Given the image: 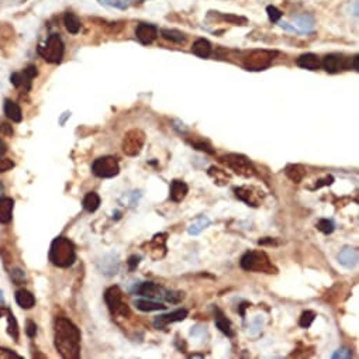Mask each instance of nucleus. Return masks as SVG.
Masks as SVG:
<instances>
[{
  "label": "nucleus",
  "mask_w": 359,
  "mask_h": 359,
  "mask_svg": "<svg viewBox=\"0 0 359 359\" xmlns=\"http://www.w3.org/2000/svg\"><path fill=\"white\" fill-rule=\"evenodd\" d=\"M55 348L65 359L80 357V331L74 322L60 317L55 320Z\"/></svg>",
  "instance_id": "1"
},
{
  "label": "nucleus",
  "mask_w": 359,
  "mask_h": 359,
  "mask_svg": "<svg viewBox=\"0 0 359 359\" xmlns=\"http://www.w3.org/2000/svg\"><path fill=\"white\" fill-rule=\"evenodd\" d=\"M51 263L58 268H69L76 260L75 245L65 237H58L52 241L48 254Z\"/></svg>",
  "instance_id": "2"
},
{
  "label": "nucleus",
  "mask_w": 359,
  "mask_h": 359,
  "mask_svg": "<svg viewBox=\"0 0 359 359\" xmlns=\"http://www.w3.org/2000/svg\"><path fill=\"white\" fill-rule=\"evenodd\" d=\"M241 268L252 272L276 273V268L263 251H248L241 258Z\"/></svg>",
  "instance_id": "3"
},
{
  "label": "nucleus",
  "mask_w": 359,
  "mask_h": 359,
  "mask_svg": "<svg viewBox=\"0 0 359 359\" xmlns=\"http://www.w3.org/2000/svg\"><path fill=\"white\" fill-rule=\"evenodd\" d=\"M38 54L50 63H60L65 54V45L60 34H51L45 45L38 47Z\"/></svg>",
  "instance_id": "4"
},
{
  "label": "nucleus",
  "mask_w": 359,
  "mask_h": 359,
  "mask_svg": "<svg viewBox=\"0 0 359 359\" xmlns=\"http://www.w3.org/2000/svg\"><path fill=\"white\" fill-rule=\"evenodd\" d=\"M278 55L276 51L269 50H255L249 52L245 60H244V66L248 71H263L271 66V63Z\"/></svg>",
  "instance_id": "5"
},
{
  "label": "nucleus",
  "mask_w": 359,
  "mask_h": 359,
  "mask_svg": "<svg viewBox=\"0 0 359 359\" xmlns=\"http://www.w3.org/2000/svg\"><path fill=\"white\" fill-rule=\"evenodd\" d=\"M104 300H106V304L110 310L113 316L116 317H125L128 314V307L127 304L124 303L123 300V292L120 290L119 286H112L106 290L104 293Z\"/></svg>",
  "instance_id": "6"
},
{
  "label": "nucleus",
  "mask_w": 359,
  "mask_h": 359,
  "mask_svg": "<svg viewBox=\"0 0 359 359\" xmlns=\"http://www.w3.org/2000/svg\"><path fill=\"white\" fill-rule=\"evenodd\" d=\"M92 172L98 178H104V179L114 178L120 172V165H119V161L112 155L100 157L92 163Z\"/></svg>",
  "instance_id": "7"
},
{
  "label": "nucleus",
  "mask_w": 359,
  "mask_h": 359,
  "mask_svg": "<svg viewBox=\"0 0 359 359\" xmlns=\"http://www.w3.org/2000/svg\"><path fill=\"white\" fill-rule=\"evenodd\" d=\"M221 161L230 168L233 169L237 175L239 176H244V178H251V176H255L257 171L254 168V165L251 163V161L245 158L244 155H237V154H230L227 157H223Z\"/></svg>",
  "instance_id": "8"
},
{
  "label": "nucleus",
  "mask_w": 359,
  "mask_h": 359,
  "mask_svg": "<svg viewBox=\"0 0 359 359\" xmlns=\"http://www.w3.org/2000/svg\"><path fill=\"white\" fill-rule=\"evenodd\" d=\"M145 144V133L142 130H130L123 140V151L128 157H136Z\"/></svg>",
  "instance_id": "9"
},
{
  "label": "nucleus",
  "mask_w": 359,
  "mask_h": 359,
  "mask_svg": "<svg viewBox=\"0 0 359 359\" xmlns=\"http://www.w3.org/2000/svg\"><path fill=\"white\" fill-rule=\"evenodd\" d=\"M38 75V69L36 65H28L24 71L21 72H14L10 76V82L16 87H24V90L31 89V82Z\"/></svg>",
  "instance_id": "10"
},
{
  "label": "nucleus",
  "mask_w": 359,
  "mask_h": 359,
  "mask_svg": "<svg viewBox=\"0 0 359 359\" xmlns=\"http://www.w3.org/2000/svg\"><path fill=\"white\" fill-rule=\"evenodd\" d=\"M322 68L328 74H337L339 71H344V69L349 68V65H348L347 60L342 55H339V54H330V55H327L324 58Z\"/></svg>",
  "instance_id": "11"
},
{
  "label": "nucleus",
  "mask_w": 359,
  "mask_h": 359,
  "mask_svg": "<svg viewBox=\"0 0 359 359\" xmlns=\"http://www.w3.org/2000/svg\"><path fill=\"white\" fill-rule=\"evenodd\" d=\"M136 36L140 40L141 44L148 45L151 42H154L157 40V37H158V28L154 24L141 23V24H138V27H137Z\"/></svg>",
  "instance_id": "12"
},
{
  "label": "nucleus",
  "mask_w": 359,
  "mask_h": 359,
  "mask_svg": "<svg viewBox=\"0 0 359 359\" xmlns=\"http://www.w3.org/2000/svg\"><path fill=\"white\" fill-rule=\"evenodd\" d=\"M186 317H187V310L185 309L175 310L172 313L158 316V317L154 320V325H155V328H163L165 325H168V324H171V322L183 321Z\"/></svg>",
  "instance_id": "13"
},
{
  "label": "nucleus",
  "mask_w": 359,
  "mask_h": 359,
  "mask_svg": "<svg viewBox=\"0 0 359 359\" xmlns=\"http://www.w3.org/2000/svg\"><path fill=\"white\" fill-rule=\"evenodd\" d=\"M138 295L140 296H145V298L151 299H160L163 298L165 295V290L162 289L161 286L155 285L152 282H145L138 287Z\"/></svg>",
  "instance_id": "14"
},
{
  "label": "nucleus",
  "mask_w": 359,
  "mask_h": 359,
  "mask_svg": "<svg viewBox=\"0 0 359 359\" xmlns=\"http://www.w3.org/2000/svg\"><path fill=\"white\" fill-rule=\"evenodd\" d=\"M14 200L12 198H0V223L9 224L12 221Z\"/></svg>",
  "instance_id": "15"
},
{
  "label": "nucleus",
  "mask_w": 359,
  "mask_h": 359,
  "mask_svg": "<svg viewBox=\"0 0 359 359\" xmlns=\"http://www.w3.org/2000/svg\"><path fill=\"white\" fill-rule=\"evenodd\" d=\"M3 109H4V114L7 116V119H10L14 123H20L23 120V112H21L20 106L17 103H14L13 100H4Z\"/></svg>",
  "instance_id": "16"
},
{
  "label": "nucleus",
  "mask_w": 359,
  "mask_h": 359,
  "mask_svg": "<svg viewBox=\"0 0 359 359\" xmlns=\"http://www.w3.org/2000/svg\"><path fill=\"white\" fill-rule=\"evenodd\" d=\"M187 192H189V187H187V185H186L185 182H182V180H174V182L171 183L169 198H171V200L175 201V203H179V201H182V200L186 198Z\"/></svg>",
  "instance_id": "17"
},
{
  "label": "nucleus",
  "mask_w": 359,
  "mask_h": 359,
  "mask_svg": "<svg viewBox=\"0 0 359 359\" xmlns=\"http://www.w3.org/2000/svg\"><path fill=\"white\" fill-rule=\"evenodd\" d=\"M298 65L300 68H304L309 71H316L320 68L321 62L319 60V57L314 54H303L298 58Z\"/></svg>",
  "instance_id": "18"
},
{
  "label": "nucleus",
  "mask_w": 359,
  "mask_h": 359,
  "mask_svg": "<svg viewBox=\"0 0 359 359\" xmlns=\"http://www.w3.org/2000/svg\"><path fill=\"white\" fill-rule=\"evenodd\" d=\"M16 301L21 309H33L36 306V298L24 289L16 292Z\"/></svg>",
  "instance_id": "19"
},
{
  "label": "nucleus",
  "mask_w": 359,
  "mask_h": 359,
  "mask_svg": "<svg viewBox=\"0 0 359 359\" xmlns=\"http://www.w3.org/2000/svg\"><path fill=\"white\" fill-rule=\"evenodd\" d=\"M192 52L195 55H198L200 58H207L211 54V44L210 41H207L206 38H199L195 41L193 47H192Z\"/></svg>",
  "instance_id": "20"
},
{
  "label": "nucleus",
  "mask_w": 359,
  "mask_h": 359,
  "mask_svg": "<svg viewBox=\"0 0 359 359\" xmlns=\"http://www.w3.org/2000/svg\"><path fill=\"white\" fill-rule=\"evenodd\" d=\"M338 259H339V263H341V265H344V266H347V268H352V266H355L357 262H358V251H357V249H352V248H345V249L339 254Z\"/></svg>",
  "instance_id": "21"
},
{
  "label": "nucleus",
  "mask_w": 359,
  "mask_h": 359,
  "mask_svg": "<svg viewBox=\"0 0 359 359\" xmlns=\"http://www.w3.org/2000/svg\"><path fill=\"white\" fill-rule=\"evenodd\" d=\"M63 25H65V28H66V31L68 33H71V34H78L79 31H80V20L78 19V16H75L74 13L68 12L65 13V16H63Z\"/></svg>",
  "instance_id": "22"
},
{
  "label": "nucleus",
  "mask_w": 359,
  "mask_h": 359,
  "mask_svg": "<svg viewBox=\"0 0 359 359\" xmlns=\"http://www.w3.org/2000/svg\"><path fill=\"white\" fill-rule=\"evenodd\" d=\"M285 174L295 183H300L306 176V169L301 165H289V166H286Z\"/></svg>",
  "instance_id": "23"
},
{
  "label": "nucleus",
  "mask_w": 359,
  "mask_h": 359,
  "mask_svg": "<svg viewBox=\"0 0 359 359\" xmlns=\"http://www.w3.org/2000/svg\"><path fill=\"white\" fill-rule=\"evenodd\" d=\"M293 21L300 28V31H303V33H309V31H311L314 28V20H313V17L309 16V14L296 16V17H293Z\"/></svg>",
  "instance_id": "24"
},
{
  "label": "nucleus",
  "mask_w": 359,
  "mask_h": 359,
  "mask_svg": "<svg viewBox=\"0 0 359 359\" xmlns=\"http://www.w3.org/2000/svg\"><path fill=\"white\" fill-rule=\"evenodd\" d=\"M236 192V196L238 199H241L242 201H245L248 206H258V199L254 198V193L251 189L248 187H237L234 189Z\"/></svg>",
  "instance_id": "25"
},
{
  "label": "nucleus",
  "mask_w": 359,
  "mask_h": 359,
  "mask_svg": "<svg viewBox=\"0 0 359 359\" xmlns=\"http://www.w3.org/2000/svg\"><path fill=\"white\" fill-rule=\"evenodd\" d=\"M100 206V196L95 192L87 193L85 199H83V209L89 213H93L99 209Z\"/></svg>",
  "instance_id": "26"
},
{
  "label": "nucleus",
  "mask_w": 359,
  "mask_h": 359,
  "mask_svg": "<svg viewBox=\"0 0 359 359\" xmlns=\"http://www.w3.org/2000/svg\"><path fill=\"white\" fill-rule=\"evenodd\" d=\"M209 225H210V220H209L207 217L201 216V217H199L198 220H195L193 223L189 225L187 233L192 234V236H198L199 233H201V231H203L206 227H209Z\"/></svg>",
  "instance_id": "27"
},
{
  "label": "nucleus",
  "mask_w": 359,
  "mask_h": 359,
  "mask_svg": "<svg viewBox=\"0 0 359 359\" xmlns=\"http://www.w3.org/2000/svg\"><path fill=\"white\" fill-rule=\"evenodd\" d=\"M6 317H7V333L14 341H19V324L10 309H7L6 311Z\"/></svg>",
  "instance_id": "28"
},
{
  "label": "nucleus",
  "mask_w": 359,
  "mask_h": 359,
  "mask_svg": "<svg viewBox=\"0 0 359 359\" xmlns=\"http://www.w3.org/2000/svg\"><path fill=\"white\" fill-rule=\"evenodd\" d=\"M136 307L141 311H158V310H165L166 306L162 303L151 301V300H136Z\"/></svg>",
  "instance_id": "29"
},
{
  "label": "nucleus",
  "mask_w": 359,
  "mask_h": 359,
  "mask_svg": "<svg viewBox=\"0 0 359 359\" xmlns=\"http://www.w3.org/2000/svg\"><path fill=\"white\" fill-rule=\"evenodd\" d=\"M161 36L165 40L176 42V44H183L186 41L185 34L180 33V31H178V30H168V28H165V30H161Z\"/></svg>",
  "instance_id": "30"
},
{
  "label": "nucleus",
  "mask_w": 359,
  "mask_h": 359,
  "mask_svg": "<svg viewBox=\"0 0 359 359\" xmlns=\"http://www.w3.org/2000/svg\"><path fill=\"white\" fill-rule=\"evenodd\" d=\"M216 325L219 327V330L224 333L225 335H228V337H233L234 333H233V330H231V324L230 321L227 320V319H224L223 316H219L217 319H216Z\"/></svg>",
  "instance_id": "31"
},
{
  "label": "nucleus",
  "mask_w": 359,
  "mask_h": 359,
  "mask_svg": "<svg viewBox=\"0 0 359 359\" xmlns=\"http://www.w3.org/2000/svg\"><path fill=\"white\" fill-rule=\"evenodd\" d=\"M314 320H316V313H314V311H310V310H306V311L301 313L300 320H299V324H300V327H303V328H309Z\"/></svg>",
  "instance_id": "32"
},
{
  "label": "nucleus",
  "mask_w": 359,
  "mask_h": 359,
  "mask_svg": "<svg viewBox=\"0 0 359 359\" xmlns=\"http://www.w3.org/2000/svg\"><path fill=\"white\" fill-rule=\"evenodd\" d=\"M163 298H165V300H166L168 303L176 304V303H179L180 300H183L185 295H183V292H165Z\"/></svg>",
  "instance_id": "33"
},
{
  "label": "nucleus",
  "mask_w": 359,
  "mask_h": 359,
  "mask_svg": "<svg viewBox=\"0 0 359 359\" xmlns=\"http://www.w3.org/2000/svg\"><path fill=\"white\" fill-rule=\"evenodd\" d=\"M317 228L324 233V234H331L333 231H334V223L331 221V220H327V219H322L319 221L317 224Z\"/></svg>",
  "instance_id": "34"
},
{
  "label": "nucleus",
  "mask_w": 359,
  "mask_h": 359,
  "mask_svg": "<svg viewBox=\"0 0 359 359\" xmlns=\"http://www.w3.org/2000/svg\"><path fill=\"white\" fill-rule=\"evenodd\" d=\"M223 20L231 23V24H239L244 25L247 23V19L245 17H241V16H234V14H221Z\"/></svg>",
  "instance_id": "35"
},
{
  "label": "nucleus",
  "mask_w": 359,
  "mask_h": 359,
  "mask_svg": "<svg viewBox=\"0 0 359 359\" xmlns=\"http://www.w3.org/2000/svg\"><path fill=\"white\" fill-rule=\"evenodd\" d=\"M10 276H12L13 282L16 283V285H21L23 282L25 280V273L23 269H20V268H14L10 273Z\"/></svg>",
  "instance_id": "36"
},
{
  "label": "nucleus",
  "mask_w": 359,
  "mask_h": 359,
  "mask_svg": "<svg viewBox=\"0 0 359 359\" xmlns=\"http://www.w3.org/2000/svg\"><path fill=\"white\" fill-rule=\"evenodd\" d=\"M266 13H268V17L269 20L273 23H278L280 19H282V12L279 9H276L275 6H268L266 7Z\"/></svg>",
  "instance_id": "37"
},
{
  "label": "nucleus",
  "mask_w": 359,
  "mask_h": 359,
  "mask_svg": "<svg viewBox=\"0 0 359 359\" xmlns=\"http://www.w3.org/2000/svg\"><path fill=\"white\" fill-rule=\"evenodd\" d=\"M103 4H107V6H112V7H117V9H127L128 6V0H100Z\"/></svg>",
  "instance_id": "38"
},
{
  "label": "nucleus",
  "mask_w": 359,
  "mask_h": 359,
  "mask_svg": "<svg viewBox=\"0 0 359 359\" xmlns=\"http://www.w3.org/2000/svg\"><path fill=\"white\" fill-rule=\"evenodd\" d=\"M14 168V162L7 158H0V172H7Z\"/></svg>",
  "instance_id": "39"
},
{
  "label": "nucleus",
  "mask_w": 359,
  "mask_h": 359,
  "mask_svg": "<svg viewBox=\"0 0 359 359\" xmlns=\"http://www.w3.org/2000/svg\"><path fill=\"white\" fill-rule=\"evenodd\" d=\"M25 333L30 338H34L36 334H37V325L36 322L33 321H27V327H25Z\"/></svg>",
  "instance_id": "40"
},
{
  "label": "nucleus",
  "mask_w": 359,
  "mask_h": 359,
  "mask_svg": "<svg viewBox=\"0 0 359 359\" xmlns=\"http://www.w3.org/2000/svg\"><path fill=\"white\" fill-rule=\"evenodd\" d=\"M351 357H352V352L349 349H347V348L338 349L334 355H333V358H351Z\"/></svg>",
  "instance_id": "41"
},
{
  "label": "nucleus",
  "mask_w": 359,
  "mask_h": 359,
  "mask_svg": "<svg viewBox=\"0 0 359 359\" xmlns=\"http://www.w3.org/2000/svg\"><path fill=\"white\" fill-rule=\"evenodd\" d=\"M0 133L3 134V136H13V128L10 124L7 123H0Z\"/></svg>",
  "instance_id": "42"
},
{
  "label": "nucleus",
  "mask_w": 359,
  "mask_h": 359,
  "mask_svg": "<svg viewBox=\"0 0 359 359\" xmlns=\"http://www.w3.org/2000/svg\"><path fill=\"white\" fill-rule=\"evenodd\" d=\"M193 147H196V148L200 149V151H206V152H209V154H213V149H211L207 144H203V142H195V144H193Z\"/></svg>",
  "instance_id": "43"
},
{
  "label": "nucleus",
  "mask_w": 359,
  "mask_h": 359,
  "mask_svg": "<svg viewBox=\"0 0 359 359\" xmlns=\"http://www.w3.org/2000/svg\"><path fill=\"white\" fill-rule=\"evenodd\" d=\"M138 263H140V257H136V255H134V257H131V258L128 259V266H130V269H131V271H134V269H136Z\"/></svg>",
  "instance_id": "44"
},
{
  "label": "nucleus",
  "mask_w": 359,
  "mask_h": 359,
  "mask_svg": "<svg viewBox=\"0 0 359 359\" xmlns=\"http://www.w3.org/2000/svg\"><path fill=\"white\" fill-rule=\"evenodd\" d=\"M279 25L282 27V28H285L286 31H292V33H299V30L296 27H293V25H290L289 23H286V21H280Z\"/></svg>",
  "instance_id": "45"
},
{
  "label": "nucleus",
  "mask_w": 359,
  "mask_h": 359,
  "mask_svg": "<svg viewBox=\"0 0 359 359\" xmlns=\"http://www.w3.org/2000/svg\"><path fill=\"white\" fill-rule=\"evenodd\" d=\"M6 151H7V145H6V142L0 138V157L1 155H4L6 154Z\"/></svg>",
  "instance_id": "46"
},
{
  "label": "nucleus",
  "mask_w": 359,
  "mask_h": 359,
  "mask_svg": "<svg viewBox=\"0 0 359 359\" xmlns=\"http://www.w3.org/2000/svg\"><path fill=\"white\" fill-rule=\"evenodd\" d=\"M358 61H359V57H358V55H355V57H352V68H354L355 71H359Z\"/></svg>",
  "instance_id": "47"
},
{
  "label": "nucleus",
  "mask_w": 359,
  "mask_h": 359,
  "mask_svg": "<svg viewBox=\"0 0 359 359\" xmlns=\"http://www.w3.org/2000/svg\"><path fill=\"white\" fill-rule=\"evenodd\" d=\"M63 114H65V116H63V117H62V119H61V124L65 123V120H66V119H68V117L71 116V113H69V112H65V113H63Z\"/></svg>",
  "instance_id": "48"
},
{
  "label": "nucleus",
  "mask_w": 359,
  "mask_h": 359,
  "mask_svg": "<svg viewBox=\"0 0 359 359\" xmlns=\"http://www.w3.org/2000/svg\"><path fill=\"white\" fill-rule=\"evenodd\" d=\"M3 192H4V187H3V185H1V182H0V198L3 196Z\"/></svg>",
  "instance_id": "49"
},
{
  "label": "nucleus",
  "mask_w": 359,
  "mask_h": 359,
  "mask_svg": "<svg viewBox=\"0 0 359 359\" xmlns=\"http://www.w3.org/2000/svg\"><path fill=\"white\" fill-rule=\"evenodd\" d=\"M3 301H4V300H3V293L0 292V306H3Z\"/></svg>",
  "instance_id": "50"
}]
</instances>
